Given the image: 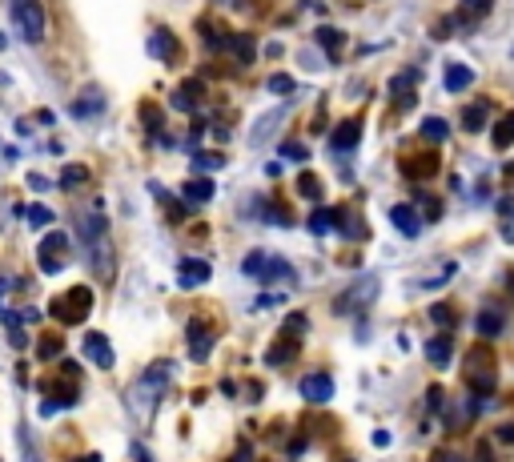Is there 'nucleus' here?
Returning a JSON list of instances; mask_svg holds the SVG:
<instances>
[{
	"label": "nucleus",
	"mask_w": 514,
	"mask_h": 462,
	"mask_svg": "<svg viewBox=\"0 0 514 462\" xmlns=\"http://www.w3.org/2000/svg\"><path fill=\"white\" fill-rule=\"evenodd\" d=\"M25 217H29V225H33V229L53 225V209H49V205H29V209H25Z\"/></svg>",
	"instance_id": "c756f323"
},
{
	"label": "nucleus",
	"mask_w": 514,
	"mask_h": 462,
	"mask_svg": "<svg viewBox=\"0 0 514 462\" xmlns=\"http://www.w3.org/2000/svg\"><path fill=\"white\" fill-rule=\"evenodd\" d=\"M185 201L189 205H205V201H213V181L209 177H193V181H185Z\"/></svg>",
	"instance_id": "f3484780"
},
{
	"label": "nucleus",
	"mask_w": 514,
	"mask_h": 462,
	"mask_svg": "<svg viewBox=\"0 0 514 462\" xmlns=\"http://www.w3.org/2000/svg\"><path fill=\"white\" fill-rule=\"evenodd\" d=\"M490 145H494L498 153L514 145V113H506V117H498V121H494V129H490Z\"/></svg>",
	"instance_id": "dca6fc26"
},
{
	"label": "nucleus",
	"mask_w": 514,
	"mask_h": 462,
	"mask_svg": "<svg viewBox=\"0 0 514 462\" xmlns=\"http://www.w3.org/2000/svg\"><path fill=\"white\" fill-rule=\"evenodd\" d=\"M358 141H362V121H354V117H350V121H342V125L334 129V137H330V145H334L338 153H350Z\"/></svg>",
	"instance_id": "ddd939ff"
},
{
	"label": "nucleus",
	"mask_w": 514,
	"mask_h": 462,
	"mask_svg": "<svg viewBox=\"0 0 514 462\" xmlns=\"http://www.w3.org/2000/svg\"><path fill=\"white\" fill-rule=\"evenodd\" d=\"M133 458H137V462H153V458H149V450H145L141 442H133Z\"/></svg>",
	"instance_id": "ea45409f"
},
{
	"label": "nucleus",
	"mask_w": 514,
	"mask_h": 462,
	"mask_svg": "<svg viewBox=\"0 0 514 462\" xmlns=\"http://www.w3.org/2000/svg\"><path fill=\"white\" fill-rule=\"evenodd\" d=\"M294 89H298V81H294V77H286V73L270 77V93H274V97H294Z\"/></svg>",
	"instance_id": "7c9ffc66"
},
{
	"label": "nucleus",
	"mask_w": 514,
	"mask_h": 462,
	"mask_svg": "<svg viewBox=\"0 0 514 462\" xmlns=\"http://www.w3.org/2000/svg\"><path fill=\"white\" fill-rule=\"evenodd\" d=\"M21 458H25V462H41V454H37V446H33V438H29L25 426H21Z\"/></svg>",
	"instance_id": "e433bc0d"
},
{
	"label": "nucleus",
	"mask_w": 514,
	"mask_h": 462,
	"mask_svg": "<svg viewBox=\"0 0 514 462\" xmlns=\"http://www.w3.org/2000/svg\"><path fill=\"white\" fill-rule=\"evenodd\" d=\"M422 137L438 145V141H446V137H450V125H446L442 117H426V121H422Z\"/></svg>",
	"instance_id": "393cba45"
},
{
	"label": "nucleus",
	"mask_w": 514,
	"mask_h": 462,
	"mask_svg": "<svg viewBox=\"0 0 514 462\" xmlns=\"http://www.w3.org/2000/svg\"><path fill=\"white\" fill-rule=\"evenodd\" d=\"M282 157H286V161H306L310 153H306L302 141H286V145H282Z\"/></svg>",
	"instance_id": "72a5a7b5"
},
{
	"label": "nucleus",
	"mask_w": 514,
	"mask_h": 462,
	"mask_svg": "<svg viewBox=\"0 0 514 462\" xmlns=\"http://www.w3.org/2000/svg\"><path fill=\"white\" fill-rule=\"evenodd\" d=\"M486 125V101H478V105H470L466 113H462V129L466 133H478Z\"/></svg>",
	"instance_id": "b1692460"
},
{
	"label": "nucleus",
	"mask_w": 514,
	"mask_h": 462,
	"mask_svg": "<svg viewBox=\"0 0 514 462\" xmlns=\"http://www.w3.org/2000/svg\"><path fill=\"white\" fill-rule=\"evenodd\" d=\"M450 354H454V342H450L446 334H438V338L426 346V358H430V366H438V370L450 366Z\"/></svg>",
	"instance_id": "6ab92c4d"
},
{
	"label": "nucleus",
	"mask_w": 514,
	"mask_h": 462,
	"mask_svg": "<svg viewBox=\"0 0 514 462\" xmlns=\"http://www.w3.org/2000/svg\"><path fill=\"white\" fill-rule=\"evenodd\" d=\"M213 350V330L205 322H189V358L193 362H205Z\"/></svg>",
	"instance_id": "1a4fd4ad"
},
{
	"label": "nucleus",
	"mask_w": 514,
	"mask_h": 462,
	"mask_svg": "<svg viewBox=\"0 0 514 462\" xmlns=\"http://www.w3.org/2000/svg\"><path fill=\"white\" fill-rule=\"evenodd\" d=\"M426 402H430V410H438V406H442V386H430V394H426Z\"/></svg>",
	"instance_id": "4c0bfd02"
},
{
	"label": "nucleus",
	"mask_w": 514,
	"mask_h": 462,
	"mask_svg": "<svg viewBox=\"0 0 514 462\" xmlns=\"http://www.w3.org/2000/svg\"><path fill=\"white\" fill-rule=\"evenodd\" d=\"M402 173L414 181H426V177H434L438 173V157L434 153H426V157H402Z\"/></svg>",
	"instance_id": "4468645a"
},
{
	"label": "nucleus",
	"mask_w": 514,
	"mask_h": 462,
	"mask_svg": "<svg viewBox=\"0 0 514 462\" xmlns=\"http://www.w3.org/2000/svg\"><path fill=\"white\" fill-rule=\"evenodd\" d=\"M318 45H322V49H330V53H338V49L346 45V37H342L338 29H330V25H322V29H318Z\"/></svg>",
	"instance_id": "cd10ccee"
},
{
	"label": "nucleus",
	"mask_w": 514,
	"mask_h": 462,
	"mask_svg": "<svg viewBox=\"0 0 514 462\" xmlns=\"http://www.w3.org/2000/svg\"><path fill=\"white\" fill-rule=\"evenodd\" d=\"M193 165H197V169H221V165H225V157H221V153H197V157H193Z\"/></svg>",
	"instance_id": "f704fd0d"
},
{
	"label": "nucleus",
	"mask_w": 514,
	"mask_h": 462,
	"mask_svg": "<svg viewBox=\"0 0 514 462\" xmlns=\"http://www.w3.org/2000/svg\"><path fill=\"white\" fill-rule=\"evenodd\" d=\"M77 462H101V454H85V458H77Z\"/></svg>",
	"instance_id": "c03bdc74"
},
{
	"label": "nucleus",
	"mask_w": 514,
	"mask_h": 462,
	"mask_svg": "<svg viewBox=\"0 0 514 462\" xmlns=\"http://www.w3.org/2000/svg\"><path fill=\"white\" fill-rule=\"evenodd\" d=\"M9 286H13L9 278H0V314H9V310H5V290H9Z\"/></svg>",
	"instance_id": "a19ab883"
},
{
	"label": "nucleus",
	"mask_w": 514,
	"mask_h": 462,
	"mask_svg": "<svg viewBox=\"0 0 514 462\" xmlns=\"http://www.w3.org/2000/svg\"><path fill=\"white\" fill-rule=\"evenodd\" d=\"M390 97H394V109H410L414 97H418V69H402L394 73L390 81Z\"/></svg>",
	"instance_id": "423d86ee"
},
{
	"label": "nucleus",
	"mask_w": 514,
	"mask_h": 462,
	"mask_svg": "<svg viewBox=\"0 0 514 462\" xmlns=\"http://www.w3.org/2000/svg\"><path fill=\"white\" fill-rule=\"evenodd\" d=\"M61 346H65V342H61L57 334H45V338L37 342V358H41V362H49V358H61Z\"/></svg>",
	"instance_id": "bb28decb"
},
{
	"label": "nucleus",
	"mask_w": 514,
	"mask_h": 462,
	"mask_svg": "<svg viewBox=\"0 0 514 462\" xmlns=\"http://www.w3.org/2000/svg\"><path fill=\"white\" fill-rule=\"evenodd\" d=\"M474 462H494V454H490V446H478V458Z\"/></svg>",
	"instance_id": "37998d69"
},
{
	"label": "nucleus",
	"mask_w": 514,
	"mask_h": 462,
	"mask_svg": "<svg viewBox=\"0 0 514 462\" xmlns=\"http://www.w3.org/2000/svg\"><path fill=\"white\" fill-rule=\"evenodd\" d=\"M89 310H93V290H89V286H73V290L57 294V298L49 302V314H53L61 326H77V322H85V318H89Z\"/></svg>",
	"instance_id": "f257e3e1"
},
{
	"label": "nucleus",
	"mask_w": 514,
	"mask_h": 462,
	"mask_svg": "<svg viewBox=\"0 0 514 462\" xmlns=\"http://www.w3.org/2000/svg\"><path fill=\"white\" fill-rule=\"evenodd\" d=\"M430 314H434V322H438V326H450V330H454V322H458V318H454V306H446V302H442V306H434Z\"/></svg>",
	"instance_id": "c9c22d12"
},
{
	"label": "nucleus",
	"mask_w": 514,
	"mask_h": 462,
	"mask_svg": "<svg viewBox=\"0 0 514 462\" xmlns=\"http://www.w3.org/2000/svg\"><path fill=\"white\" fill-rule=\"evenodd\" d=\"M510 290H514V274H510Z\"/></svg>",
	"instance_id": "a18cd8bd"
},
{
	"label": "nucleus",
	"mask_w": 514,
	"mask_h": 462,
	"mask_svg": "<svg viewBox=\"0 0 514 462\" xmlns=\"http://www.w3.org/2000/svg\"><path fill=\"white\" fill-rule=\"evenodd\" d=\"M209 262H201V258H181V266H177V282H181V290H197V286H205L209 282Z\"/></svg>",
	"instance_id": "0eeeda50"
},
{
	"label": "nucleus",
	"mask_w": 514,
	"mask_h": 462,
	"mask_svg": "<svg viewBox=\"0 0 514 462\" xmlns=\"http://www.w3.org/2000/svg\"><path fill=\"white\" fill-rule=\"evenodd\" d=\"M241 270H245L249 278H257V282H290V286H294V278H298L290 262L270 258V254H249V258L241 262Z\"/></svg>",
	"instance_id": "7ed1b4c3"
},
{
	"label": "nucleus",
	"mask_w": 514,
	"mask_h": 462,
	"mask_svg": "<svg viewBox=\"0 0 514 462\" xmlns=\"http://www.w3.org/2000/svg\"><path fill=\"white\" fill-rule=\"evenodd\" d=\"M286 330H294V334H306V318H298V314H294V318L286 322Z\"/></svg>",
	"instance_id": "58836bf2"
},
{
	"label": "nucleus",
	"mask_w": 514,
	"mask_h": 462,
	"mask_svg": "<svg viewBox=\"0 0 514 462\" xmlns=\"http://www.w3.org/2000/svg\"><path fill=\"white\" fill-rule=\"evenodd\" d=\"M442 81H446V89H450V93H462V89H470V85H474V69H466V65H450Z\"/></svg>",
	"instance_id": "412c9836"
},
{
	"label": "nucleus",
	"mask_w": 514,
	"mask_h": 462,
	"mask_svg": "<svg viewBox=\"0 0 514 462\" xmlns=\"http://www.w3.org/2000/svg\"><path fill=\"white\" fill-rule=\"evenodd\" d=\"M338 217H342L338 209H314L306 225H310V234H330V229H338V225H342Z\"/></svg>",
	"instance_id": "a211bd4d"
},
{
	"label": "nucleus",
	"mask_w": 514,
	"mask_h": 462,
	"mask_svg": "<svg viewBox=\"0 0 514 462\" xmlns=\"http://www.w3.org/2000/svg\"><path fill=\"white\" fill-rule=\"evenodd\" d=\"M89 181V169L85 165H65V173H61V189H81Z\"/></svg>",
	"instance_id": "a878e982"
},
{
	"label": "nucleus",
	"mask_w": 514,
	"mask_h": 462,
	"mask_svg": "<svg viewBox=\"0 0 514 462\" xmlns=\"http://www.w3.org/2000/svg\"><path fill=\"white\" fill-rule=\"evenodd\" d=\"M149 53L161 57V61H177L181 57V45H177V37L169 29H153L149 33Z\"/></svg>",
	"instance_id": "9d476101"
},
{
	"label": "nucleus",
	"mask_w": 514,
	"mask_h": 462,
	"mask_svg": "<svg viewBox=\"0 0 514 462\" xmlns=\"http://www.w3.org/2000/svg\"><path fill=\"white\" fill-rule=\"evenodd\" d=\"M374 298H378V282H374V278H362L358 286H350V290L334 302V310H338V314H362Z\"/></svg>",
	"instance_id": "39448f33"
},
{
	"label": "nucleus",
	"mask_w": 514,
	"mask_h": 462,
	"mask_svg": "<svg viewBox=\"0 0 514 462\" xmlns=\"http://www.w3.org/2000/svg\"><path fill=\"white\" fill-rule=\"evenodd\" d=\"M197 101H201V81H185V85H181V93L173 97V105H177V109H193Z\"/></svg>",
	"instance_id": "5701e85b"
},
{
	"label": "nucleus",
	"mask_w": 514,
	"mask_h": 462,
	"mask_svg": "<svg viewBox=\"0 0 514 462\" xmlns=\"http://www.w3.org/2000/svg\"><path fill=\"white\" fill-rule=\"evenodd\" d=\"M0 49H5V37H0Z\"/></svg>",
	"instance_id": "49530a36"
},
{
	"label": "nucleus",
	"mask_w": 514,
	"mask_h": 462,
	"mask_svg": "<svg viewBox=\"0 0 514 462\" xmlns=\"http://www.w3.org/2000/svg\"><path fill=\"white\" fill-rule=\"evenodd\" d=\"M257 209H262V213H266L274 225H290V213H286L282 205H274V201H257Z\"/></svg>",
	"instance_id": "473e14b6"
},
{
	"label": "nucleus",
	"mask_w": 514,
	"mask_h": 462,
	"mask_svg": "<svg viewBox=\"0 0 514 462\" xmlns=\"http://www.w3.org/2000/svg\"><path fill=\"white\" fill-rule=\"evenodd\" d=\"M37 266H41V274H61L69 266V238L53 229V234L37 246Z\"/></svg>",
	"instance_id": "20e7f679"
},
{
	"label": "nucleus",
	"mask_w": 514,
	"mask_h": 462,
	"mask_svg": "<svg viewBox=\"0 0 514 462\" xmlns=\"http://www.w3.org/2000/svg\"><path fill=\"white\" fill-rule=\"evenodd\" d=\"M13 25L29 45H41L45 41V25H49L45 5L41 0H13Z\"/></svg>",
	"instance_id": "f03ea898"
},
{
	"label": "nucleus",
	"mask_w": 514,
	"mask_h": 462,
	"mask_svg": "<svg viewBox=\"0 0 514 462\" xmlns=\"http://www.w3.org/2000/svg\"><path fill=\"white\" fill-rule=\"evenodd\" d=\"M494 9V0H458V17L454 21H482Z\"/></svg>",
	"instance_id": "aec40b11"
},
{
	"label": "nucleus",
	"mask_w": 514,
	"mask_h": 462,
	"mask_svg": "<svg viewBox=\"0 0 514 462\" xmlns=\"http://www.w3.org/2000/svg\"><path fill=\"white\" fill-rule=\"evenodd\" d=\"M390 221H394L398 234L418 238V213H414V205H394V209H390Z\"/></svg>",
	"instance_id": "2eb2a0df"
},
{
	"label": "nucleus",
	"mask_w": 514,
	"mask_h": 462,
	"mask_svg": "<svg viewBox=\"0 0 514 462\" xmlns=\"http://www.w3.org/2000/svg\"><path fill=\"white\" fill-rule=\"evenodd\" d=\"M302 394L310 402H330L334 398V378L330 374H306L302 378Z\"/></svg>",
	"instance_id": "9b49d317"
},
{
	"label": "nucleus",
	"mask_w": 514,
	"mask_h": 462,
	"mask_svg": "<svg viewBox=\"0 0 514 462\" xmlns=\"http://www.w3.org/2000/svg\"><path fill=\"white\" fill-rule=\"evenodd\" d=\"M221 45H229V49L237 53V61H241V65H245V61H253V41H249V37H225Z\"/></svg>",
	"instance_id": "c85d7f7f"
},
{
	"label": "nucleus",
	"mask_w": 514,
	"mask_h": 462,
	"mask_svg": "<svg viewBox=\"0 0 514 462\" xmlns=\"http://www.w3.org/2000/svg\"><path fill=\"white\" fill-rule=\"evenodd\" d=\"M101 109H105V97H101L97 89H85V93H81V97L69 105V113H73L77 121H89V117H97Z\"/></svg>",
	"instance_id": "f8f14e48"
},
{
	"label": "nucleus",
	"mask_w": 514,
	"mask_h": 462,
	"mask_svg": "<svg viewBox=\"0 0 514 462\" xmlns=\"http://www.w3.org/2000/svg\"><path fill=\"white\" fill-rule=\"evenodd\" d=\"M81 350H85V358H89L93 366H101V370H113V362H117L105 334H85V346H81Z\"/></svg>",
	"instance_id": "6e6552de"
},
{
	"label": "nucleus",
	"mask_w": 514,
	"mask_h": 462,
	"mask_svg": "<svg viewBox=\"0 0 514 462\" xmlns=\"http://www.w3.org/2000/svg\"><path fill=\"white\" fill-rule=\"evenodd\" d=\"M298 193L310 197V201H318V197H322V181H318L314 173H302V177H298Z\"/></svg>",
	"instance_id": "2f4dec72"
},
{
	"label": "nucleus",
	"mask_w": 514,
	"mask_h": 462,
	"mask_svg": "<svg viewBox=\"0 0 514 462\" xmlns=\"http://www.w3.org/2000/svg\"><path fill=\"white\" fill-rule=\"evenodd\" d=\"M474 326H478L482 338H498V334H502V314H498V310H482Z\"/></svg>",
	"instance_id": "4be33fe9"
},
{
	"label": "nucleus",
	"mask_w": 514,
	"mask_h": 462,
	"mask_svg": "<svg viewBox=\"0 0 514 462\" xmlns=\"http://www.w3.org/2000/svg\"><path fill=\"white\" fill-rule=\"evenodd\" d=\"M29 185H33V189H49V181H45L41 173H29Z\"/></svg>",
	"instance_id": "79ce46f5"
}]
</instances>
